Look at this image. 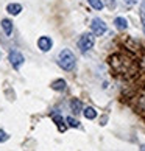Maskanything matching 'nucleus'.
<instances>
[{"label": "nucleus", "mask_w": 145, "mask_h": 151, "mask_svg": "<svg viewBox=\"0 0 145 151\" xmlns=\"http://www.w3.org/2000/svg\"><path fill=\"white\" fill-rule=\"evenodd\" d=\"M58 64H59V67H63V69L67 70V72L74 70L75 69V64H76L75 55L72 53L69 48H63L58 53Z\"/></svg>", "instance_id": "1"}, {"label": "nucleus", "mask_w": 145, "mask_h": 151, "mask_svg": "<svg viewBox=\"0 0 145 151\" xmlns=\"http://www.w3.org/2000/svg\"><path fill=\"white\" fill-rule=\"evenodd\" d=\"M94 42H95L94 33H84V35L80 37V41H78V47H80V50L83 53H86L94 47Z\"/></svg>", "instance_id": "2"}, {"label": "nucleus", "mask_w": 145, "mask_h": 151, "mask_svg": "<svg viewBox=\"0 0 145 151\" xmlns=\"http://www.w3.org/2000/svg\"><path fill=\"white\" fill-rule=\"evenodd\" d=\"M91 30H92V33L95 36H103L105 33H106V24L100 19V17H95V19H92V22H91Z\"/></svg>", "instance_id": "3"}, {"label": "nucleus", "mask_w": 145, "mask_h": 151, "mask_svg": "<svg viewBox=\"0 0 145 151\" xmlns=\"http://www.w3.org/2000/svg\"><path fill=\"white\" fill-rule=\"evenodd\" d=\"M9 61H11V64H13L14 69H19V67L24 64L25 58L20 52H17V50H11L9 52Z\"/></svg>", "instance_id": "4"}, {"label": "nucleus", "mask_w": 145, "mask_h": 151, "mask_svg": "<svg viewBox=\"0 0 145 151\" xmlns=\"http://www.w3.org/2000/svg\"><path fill=\"white\" fill-rule=\"evenodd\" d=\"M52 45H53V41L48 36H41L38 39V48L41 50V52H48V50L52 48Z\"/></svg>", "instance_id": "5"}, {"label": "nucleus", "mask_w": 145, "mask_h": 151, "mask_svg": "<svg viewBox=\"0 0 145 151\" xmlns=\"http://www.w3.org/2000/svg\"><path fill=\"white\" fill-rule=\"evenodd\" d=\"M6 11H8V14H11V16H17L22 11V5H19V3H9L6 6Z\"/></svg>", "instance_id": "6"}, {"label": "nucleus", "mask_w": 145, "mask_h": 151, "mask_svg": "<svg viewBox=\"0 0 145 151\" xmlns=\"http://www.w3.org/2000/svg\"><path fill=\"white\" fill-rule=\"evenodd\" d=\"M114 25H115V28H119V30H126L128 28V20L125 17H115Z\"/></svg>", "instance_id": "7"}, {"label": "nucleus", "mask_w": 145, "mask_h": 151, "mask_svg": "<svg viewBox=\"0 0 145 151\" xmlns=\"http://www.w3.org/2000/svg\"><path fill=\"white\" fill-rule=\"evenodd\" d=\"M52 119H53V122L58 125V129H59V131H66L64 119H63V117H61L59 114H52Z\"/></svg>", "instance_id": "8"}, {"label": "nucleus", "mask_w": 145, "mask_h": 151, "mask_svg": "<svg viewBox=\"0 0 145 151\" xmlns=\"http://www.w3.org/2000/svg\"><path fill=\"white\" fill-rule=\"evenodd\" d=\"M83 114H84V117H86L87 120H94L97 117V111L94 109V108H91V106H87V108L83 109Z\"/></svg>", "instance_id": "9"}, {"label": "nucleus", "mask_w": 145, "mask_h": 151, "mask_svg": "<svg viewBox=\"0 0 145 151\" xmlns=\"http://www.w3.org/2000/svg\"><path fill=\"white\" fill-rule=\"evenodd\" d=\"M66 86H67V83L64 80H56L52 83V89L53 91H66Z\"/></svg>", "instance_id": "10"}, {"label": "nucleus", "mask_w": 145, "mask_h": 151, "mask_svg": "<svg viewBox=\"0 0 145 151\" xmlns=\"http://www.w3.org/2000/svg\"><path fill=\"white\" fill-rule=\"evenodd\" d=\"M70 109L74 111L75 114L83 112V104H81L80 100H72V101H70Z\"/></svg>", "instance_id": "11"}, {"label": "nucleus", "mask_w": 145, "mask_h": 151, "mask_svg": "<svg viewBox=\"0 0 145 151\" xmlns=\"http://www.w3.org/2000/svg\"><path fill=\"white\" fill-rule=\"evenodd\" d=\"M2 27H3L5 33H6V36H9L11 33H13V22H11V20L3 19V20H2Z\"/></svg>", "instance_id": "12"}, {"label": "nucleus", "mask_w": 145, "mask_h": 151, "mask_svg": "<svg viewBox=\"0 0 145 151\" xmlns=\"http://www.w3.org/2000/svg\"><path fill=\"white\" fill-rule=\"evenodd\" d=\"M87 2H89V5H91L94 9H97V11H100V9L105 6V2H103V0H87Z\"/></svg>", "instance_id": "13"}, {"label": "nucleus", "mask_w": 145, "mask_h": 151, "mask_svg": "<svg viewBox=\"0 0 145 151\" xmlns=\"http://www.w3.org/2000/svg\"><path fill=\"white\" fill-rule=\"evenodd\" d=\"M141 20H142V28L145 33V0L141 2Z\"/></svg>", "instance_id": "14"}, {"label": "nucleus", "mask_w": 145, "mask_h": 151, "mask_svg": "<svg viewBox=\"0 0 145 151\" xmlns=\"http://www.w3.org/2000/svg\"><path fill=\"white\" fill-rule=\"evenodd\" d=\"M66 122H67L69 126H72V128H78V126H80V122L75 120L74 117H67V119H66Z\"/></svg>", "instance_id": "15"}, {"label": "nucleus", "mask_w": 145, "mask_h": 151, "mask_svg": "<svg viewBox=\"0 0 145 151\" xmlns=\"http://www.w3.org/2000/svg\"><path fill=\"white\" fill-rule=\"evenodd\" d=\"M105 5L109 8V9H115V6H117V2L115 0H105Z\"/></svg>", "instance_id": "16"}, {"label": "nucleus", "mask_w": 145, "mask_h": 151, "mask_svg": "<svg viewBox=\"0 0 145 151\" xmlns=\"http://www.w3.org/2000/svg\"><path fill=\"white\" fill-rule=\"evenodd\" d=\"M8 139H9V136H8V134L5 132L3 129H0V143H2V142H6Z\"/></svg>", "instance_id": "17"}, {"label": "nucleus", "mask_w": 145, "mask_h": 151, "mask_svg": "<svg viewBox=\"0 0 145 151\" xmlns=\"http://www.w3.org/2000/svg\"><path fill=\"white\" fill-rule=\"evenodd\" d=\"M123 2H125L126 6H134V5L139 2V0H123Z\"/></svg>", "instance_id": "18"}, {"label": "nucleus", "mask_w": 145, "mask_h": 151, "mask_svg": "<svg viewBox=\"0 0 145 151\" xmlns=\"http://www.w3.org/2000/svg\"><path fill=\"white\" fill-rule=\"evenodd\" d=\"M141 151H145V145H142V147H141Z\"/></svg>", "instance_id": "19"}]
</instances>
